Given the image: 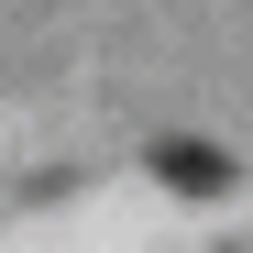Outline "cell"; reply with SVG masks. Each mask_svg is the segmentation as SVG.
Returning a JSON list of instances; mask_svg holds the SVG:
<instances>
[{
  "label": "cell",
  "instance_id": "6da1fadb",
  "mask_svg": "<svg viewBox=\"0 0 253 253\" xmlns=\"http://www.w3.org/2000/svg\"><path fill=\"white\" fill-rule=\"evenodd\" d=\"M154 176H165V187H187V198H220V187H231V154L176 132V143H154Z\"/></svg>",
  "mask_w": 253,
  "mask_h": 253
}]
</instances>
